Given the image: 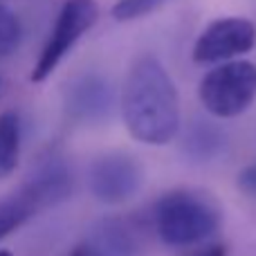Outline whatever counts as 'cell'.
I'll return each instance as SVG.
<instances>
[{
  "mask_svg": "<svg viewBox=\"0 0 256 256\" xmlns=\"http://www.w3.org/2000/svg\"><path fill=\"white\" fill-rule=\"evenodd\" d=\"M186 256H230V250H227L225 243H214L202 250H196V252H191Z\"/></svg>",
  "mask_w": 256,
  "mask_h": 256,
  "instance_id": "cell-15",
  "label": "cell"
},
{
  "mask_svg": "<svg viewBox=\"0 0 256 256\" xmlns=\"http://www.w3.org/2000/svg\"><path fill=\"white\" fill-rule=\"evenodd\" d=\"M166 2H171V0H117L112 4L110 14L115 20L128 22V20H137V18H144L148 14L158 12Z\"/></svg>",
  "mask_w": 256,
  "mask_h": 256,
  "instance_id": "cell-12",
  "label": "cell"
},
{
  "mask_svg": "<svg viewBox=\"0 0 256 256\" xmlns=\"http://www.w3.org/2000/svg\"><path fill=\"white\" fill-rule=\"evenodd\" d=\"M236 184H238V189L243 191L245 196L256 198V164H250V166H245L243 171L238 173Z\"/></svg>",
  "mask_w": 256,
  "mask_h": 256,
  "instance_id": "cell-14",
  "label": "cell"
},
{
  "mask_svg": "<svg viewBox=\"0 0 256 256\" xmlns=\"http://www.w3.org/2000/svg\"><path fill=\"white\" fill-rule=\"evenodd\" d=\"M68 256H102V254H99L97 245L88 238V240H81L79 245H74V248H72V252Z\"/></svg>",
  "mask_w": 256,
  "mask_h": 256,
  "instance_id": "cell-16",
  "label": "cell"
},
{
  "mask_svg": "<svg viewBox=\"0 0 256 256\" xmlns=\"http://www.w3.org/2000/svg\"><path fill=\"white\" fill-rule=\"evenodd\" d=\"M20 158V117L14 110L0 115V180L9 178Z\"/></svg>",
  "mask_w": 256,
  "mask_h": 256,
  "instance_id": "cell-11",
  "label": "cell"
},
{
  "mask_svg": "<svg viewBox=\"0 0 256 256\" xmlns=\"http://www.w3.org/2000/svg\"><path fill=\"white\" fill-rule=\"evenodd\" d=\"M112 108H115V90L99 74L81 76L68 90L66 110L74 122L99 124L112 115Z\"/></svg>",
  "mask_w": 256,
  "mask_h": 256,
  "instance_id": "cell-7",
  "label": "cell"
},
{
  "mask_svg": "<svg viewBox=\"0 0 256 256\" xmlns=\"http://www.w3.org/2000/svg\"><path fill=\"white\" fill-rule=\"evenodd\" d=\"M36 212H40L34 194L25 184L12 196L0 198V240L16 232L25 220H30Z\"/></svg>",
  "mask_w": 256,
  "mask_h": 256,
  "instance_id": "cell-10",
  "label": "cell"
},
{
  "mask_svg": "<svg viewBox=\"0 0 256 256\" xmlns=\"http://www.w3.org/2000/svg\"><path fill=\"white\" fill-rule=\"evenodd\" d=\"M88 184L99 202L124 204L144 184V166L124 150L104 153L90 164Z\"/></svg>",
  "mask_w": 256,
  "mask_h": 256,
  "instance_id": "cell-5",
  "label": "cell"
},
{
  "mask_svg": "<svg viewBox=\"0 0 256 256\" xmlns=\"http://www.w3.org/2000/svg\"><path fill=\"white\" fill-rule=\"evenodd\" d=\"M25 186L34 194L40 209L54 207L72 194V176L61 160H48L32 173Z\"/></svg>",
  "mask_w": 256,
  "mask_h": 256,
  "instance_id": "cell-9",
  "label": "cell"
},
{
  "mask_svg": "<svg viewBox=\"0 0 256 256\" xmlns=\"http://www.w3.org/2000/svg\"><path fill=\"white\" fill-rule=\"evenodd\" d=\"M99 4L97 0H66L56 16L54 30L32 70V81L43 84L50 74L58 68L68 52L74 48V43L97 22Z\"/></svg>",
  "mask_w": 256,
  "mask_h": 256,
  "instance_id": "cell-4",
  "label": "cell"
},
{
  "mask_svg": "<svg viewBox=\"0 0 256 256\" xmlns=\"http://www.w3.org/2000/svg\"><path fill=\"white\" fill-rule=\"evenodd\" d=\"M180 148L189 162L207 164L212 160L220 158L227 150V132L212 120H194L186 126L184 135L180 140Z\"/></svg>",
  "mask_w": 256,
  "mask_h": 256,
  "instance_id": "cell-8",
  "label": "cell"
},
{
  "mask_svg": "<svg viewBox=\"0 0 256 256\" xmlns=\"http://www.w3.org/2000/svg\"><path fill=\"white\" fill-rule=\"evenodd\" d=\"M20 36L22 30L16 14L9 12L4 4H0V58L9 56L20 45Z\"/></svg>",
  "mask_w": 256,
  "mask_h": 256,
  "instance_id": "cell-13",
  "label": "cell"
},
{
  "mask_svg": "<svg viewBox=\"0 0 256 256\" xmlns=\"http://www.w3.org/2000/svg\"><path fill=\"white\" fill-rule=\"evenodd\" d=\"M256 43V25L243 16H225L212 20L194 45L191 58L200 66L222 63L243 56Z\"/></svg>",
  "mask_w": 256,
  "mask_h": 256,
  "instance_id": "cell-6",
  "label": "cell"
},
{
  "mask_svg": "<svg viewBox=\"0 0 256 256\" xmlns=\"http://www.w3.org/2000/svg\"><path fill=\"white\" fill-rule=\"evenodd\" d=\"M198 97L214 117L232 120L248 110L256 99V63L232 58L202 76Z\"/></svg>",
  "mask_w": 256,
  "mask_h": 256,
  "instance_id": "cell-3",
  "label": "cell"
},
{
  "mask_svg": "<svg viewBox=\"0 0 256 256\" xmlns=\"http://www.w3.org/2000/svg\"><path fill=\"white\" fill-rule=\"evenodd\" d=\"M120 106L128 132L142 144L164 146L180 132V94L164 66L150 54L130 66Z\"/></svg>",
  "mask_w": 256,
  "mask_h": 256,
  "instance_id": "cell-1",
  "label": "cell"
},
{
  "mask_svg": "<svg viewBox=\"0 0 256 256\" xmlns=\"http://www.w3.org/2000/svg\"><path fill=\"white\" fill-rule=\"evenodd\" d=\"M155 232L171 248L209 240L222 225V209L207 191L173 189L155 202Z\"/></svg>",
  "mask_w": 256,
  "mask_h": 256,
  "instance_id": "cell-2",
  "label": "cell"
},
{
  "mask_svg": "<svg viewBox=\"0 0 256 256\" xmlns=\"http://www.w3.org/2000/svg\"><path fill=\"white\" fill-rule=\"evenodd\" d=\"M0 256H14V254L9 252V250H0Z\"/></svg>",
  "mask_w": 256,
  "mask_h": 256,
  "instance_id": "cell-17",
  "label": "cell"
}]
</instances>
